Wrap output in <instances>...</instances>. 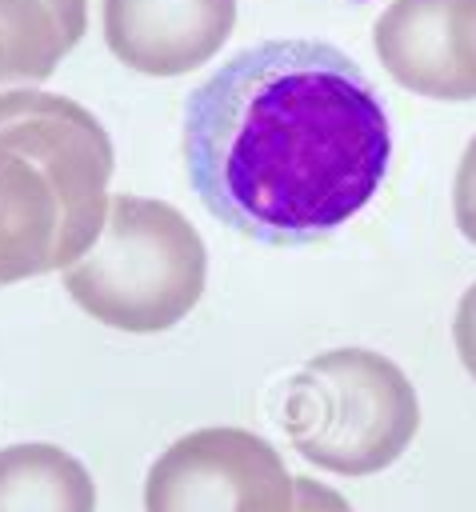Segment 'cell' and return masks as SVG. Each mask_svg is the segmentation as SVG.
Returning <instances> with one entry per match:
<instances>
[{"label": "cell", "instance_id": "obj_1", "mask_svg": "<svg viewBox=\"0 0 476 512\" xmlns=\"http://www.w3.org/2000/svg\"><path fill=\"white\" fill-rule=\"evenodd\" d=\"M392 160L380 92L324 40H264L184 104V164L204 208L264 244L344 228Z\"/></svg>", "mask_w": 476, "mask_h": 512}, {"label": "cell", "instance_id": "obj_2", "mask_svg": "<svg viewBox=\"0 0 476 512\" xmlns=\"http://www.w3.org/2000/svg\"><path fill=\"white\" fill-rule=\"evenodd\" d=\"M112 140L72 96L0 92V288L76 264L108 220Z\"/></svg>", "mask_w": 476, "mask_h": 512}, {"label": "cell", "instance_id": "obj_3", "mask_svg": "<svg viewBox=\"0 0 476 512\" xmlns=\"http://www.w3.org/2000/svg\"><path fill=\"white\" fill-rule=\"evenodd\" d=\"M60 280L92 320L120 332H164L204 296L208 252L180 208L120 192L108 200L92 248Z\"/></svg>", "mask_w": 476, "mask_h": 512}, {"label": "cell", "instance_id": "obj_4", "mask_svg": "<svg viewBox=\"0 0 476 512\" xmlns=\"http://www.w3.org/2000/svg\"><path fill=\"white\" fill-rule=\"evenodd\" d=\"M292 448L336 476H372L404 456L420 428V400L400 364L372 348L312 356L284 392Z\"/></svg>", "mask_w": 476, "mask_h": 512}, {"label": "cell", "instance_id": "obj_5", "mask_svg": "<svg viewBox=\"0 0 476 512\" xmlns=\"http://www.w3.org/2000/svg\"><path fill=\"white\" fill-rule=\"evenodd\" d=\"M296 476L280 452L232 424L172 440L144 476V512H292Z\"/></svg>", "mask_w": 476, "mask_h": 512}, {"label": "cell", "instance_id": "obj_6", "mask_svg": "<svg viewBox=\"0 0 476 512\" xmlns=\"http://www.w3.org/2000/svg\"><path fill=\"white\" fill-rule=\"evenodd\" d=\"M372 48L384 72L428 100H476V0H392Z\"/></svg>", "mask_w": 476, "mask_h": 512}, {"label": "cell", "instance_id": "obj_7", "mask_svg": "<svg viewBox=\"0 0 476 512\" xmlns=\"http://www.w3.org/2000/svg\"><path fill=\"white\" fill-rule=\"evenodd\" d=\"M112 56L144 76H184L208 64L236 24V0H104Z\"/></svg>", "mask_w": 476, "mask_h": 512}, {"label": "cell", "instance_id": "obj_8", "mask_svg": "<svg viewBox=\"0 0 476 512\" xmlns=\"http://www.w3.org/2000/svg\"><path fill=\"white\" fill-rule=\"evenodd\" d=\"M84 28L88 0H0V92L48 80Z\"/></svg>", "mask_w": 476, "mask_h": 512}, {"label": "cell", "instance_id": "obj_9", "mask_svg": "<svg viewBox=\"0 0 476 512\" xmlns=\"http://www.w3.org/2000/svg\"><path fill=\"white\" fill-rule=\"evenodd\" d=\"M0 512H96V484L60 444H8L0 448Z\"/></svg>", "mask_w": 476, "mask_h": 512}, {"label": "cell", "instance_id": "obj_10", "mask_svg": "<svg viewBox=\"0 0 476 512\" xmlns=\"http://www.w3.org/2000/svg\"><path fill=\"white\" fill-rule=\"evenodd\" d=\"M452 216H456V228L464 232V240L476 244V136L468 140L456 180H452Z\"/></svg>", "mask_w": 476, "mask_h": 512}, {"label": "cell", "instance_id": "obj_11", "mask_svg": "<svg viewBox=\"0 0 476 512\" xmlns=\"http://www.w3.org/2000/svg\"><path fill=\"white\" fill-rule=\"evenodd\" d=\"M452 340L460 352V364L468 368V376L476 380V284L460 296L456 304V320H452Z\"/></svg>", "mask_w": 476, "mask_h": 512}, {"label": "cell", "instance_id": "obj_12", "mask_svg": "<svg viewBox=\"0 0 476 512\" xmlns=\"http://www.w3.org/2000/svg\"><path fill=\"white\" fill-rule=\"evenodd\" d=\"M292 512H352V508H348V500L336 488H328L320 480H308V476H296V504H292Z\"/></svg>", "mask_w": 476, "mask_h": 512}]
</instances>
